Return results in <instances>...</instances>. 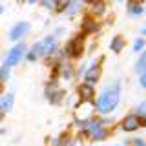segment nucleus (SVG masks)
<instances>
[{"mask_svg":"<svg viewBox=\"0 0 146 146\" xmlns=\"http://www.w3.org/2000/svg\"><path fill=\"white\" fill-rule=\"evenodd\" d=\"M57 2H58V0H46V2H44V6H46V7H51V6H55Z\"/></svg>","mask_w":146,"mask_h":146,"instance_id":"21","label":"nucleus"},{"mask_svg":"<svg viewBox=\"0 0 146 146\" xmlns=\"http://www.w3.org/2000/svg\"><path fill=\"white\" fill-rule=\"evenodd\" d=\"M27 53V46L24 40H18V42L13 46L11 49L6 53V58H4V64H7V66H17V64H20V60L26 57Z\"/></svg>","mask_w":146,"mask_h":146,"instance_id":"2","label":"nucleus"},{"mask_svg":"<svg viewBox=\"0 0 146 146\" xmlns=\"http://www.w3.org/2000/svg\"><path fill=\"white\" fill-rule=\"evenodd\" d=\"M100 73H102V60H99L97 64L90 66L88 70L84 71V80L90 82V84H95V82H99V79H100Z\"/></svg>","mask_w":146,"mask_h":146,"instance_id":"7","label":"nucleus"},{"mask_svg":"<svg viewBox=\"0 0 146 146\" xmlns=\"http://www.w3.org/2000/svg\"><path fill=\"white\" fill-rule=\"evenodd\" d=\"M128 13L133 15V17L143 15V4H130V6H128Z\"/></svg>","mask_w":146,"mask_h":146,"instance_id":"17","label":"nucleus"},{"mask_svg":"<svg viewBox=\"0 0 146 146\" xmlns=\"http://www.w3.org/2000/svg\"><path fill=\"white\" fill-rule=\"evenodd\" d=\"M2 84H4V82H2V80H0V90H2Z\"/></svg>","mask_w":146,"mask_h":146,"instance_id":"26","label":"nucleus"},{"mask_svg":"<svg viewBox=\"0 0 146 146\" xmlns=\"http://www.w3.org/2000/svg\"><path fill=\"white\" fill-rule=\"evenodd\" d=\"M119 100H121V84L117 82L113 86H108L99 95L97 102H95V110L99 113H102V115H108V113H111L119 106Z\"/></svg>","mask_w":146,"mask_h":146,"instance_id":"1","label":"nucleus"},{"mask_svg":"<svg viewBox=\"0 0 146 146\" xmlns=\"http://www.w3.org/2000/svg\"><path fill=\"white\" fill-rule=\"evenodd\" d=\"M82 27H84L86 33H95V31H97V27H99V24L93 20V18H86L84 24H82Z\"/></svg>","mask_w":146,"mask_h":146,"instance_id":"12","label":"nucleus"},{"mask_svg":"<svg viewBox=\"0 0 146 146\" xmlns=\"http://www.w3.org/2000/svg\"><path fill=\"white\" fill-rule=\"evenodd\" d=\"M71 2H73V0H58V2L55 4V11H57V13H64L68 7H70Z\"/></svg>","mask_w":146,"mask_h":146,"instance_id":"14","label":"nucleus"},{"mask_svg":"<svg viewBox=\"0 0 146 146\" xmlns=\"http://www.w3.org/2000/svg\"><path fill=\"white\" fill-rule=\"evenodd\" d=\"M124 44H126L124 36H122V35H117V36H113V38H111V44H110V48H111L113 53H121L122 49H124Z\"/></svg>","mask_w":146,"mask_h":146,"instance_id":"11","label":"nucleus"},{"mask_svg":"<svg viewBox=\"0 0 146 146\" xmlns=\"http://www.w3.org/2000/svg\"><path fill=\"white\" fill-rule=\"evenodd\" d=\"M104 9H106V6H104L102 0H95L93 6H91V15H102Z\"/></svg>","mask_w":146,"mask_h":146,"instance_id":"13","label":"nucleus"},{"mask_svg":"<svg viewBox=\"0 0 146 146\" xmlns=\"http://www.w3.org/2000/svg\"><path fill=\"white\" fill-rule=\"evenodd\" d=\"M13 104H15V95L13 93H2L0 95V111L2 113L11 111Z\"/></svg>","mask_w":146,"mask_h":146,"instance_id":"10","label":"nucleus"},{"mask_svg":"<svg viewBox=\"0 0 146 146\" xmlns=\"http://www.w3.org/2000/svg\"><path fill=\"white\" fill-rule=\"evenodd\" d=\"M77 93H79V99L80 100H91V99H93V95H95V88H93V84H90V82L84 80V84L79 86Z\"/></svg>","mask_w":146,"mask_h":146,"instance_id":"9","label":"nucleus"},{"mask_svg":"<svg viewBox=\"0 0 146 146\" xmlns=\"http://www.w3.org/2000/svg\"><path fill=\"white\" fill-rule=\"evenodd\" d=\"M46 97H48V100H49V102H53V104H58L62 100L64 90L58 88L57 80H49L48 84H46Z\"/></svg>","mask_w":146,"mask_h":146,"instance_id":"5","label":"nucleus"},{"mask_svg":"<svg viewBox=\"0 0 146 146\" xmlns=\"http://www.w3.org/2000/svg\"><path fill=\"white\" fill-rule=\"evenodd\" d=\"M144 46H146L144 38H137V40H135V44H133V51H143Z\"/></svg>","mask_w":146,"mask_h":146,"instance_id":"18","label":"nucleus"},{"mask_svg":"<svg viewBox=\"0 0 146 146\" xmlns=\"http://www.w3.org/2000/svg\"><path fill=\"white\" fill-rule=\"evenodd\" d=\"M2 11H4V7H2V4H0V15H2Z\"/></svg>","mask_w":146,"mask_h":146,"instance_id":"24","label":"nucleus"},{"mask_svg":"<svg viewBox=\"0 0 146 146\" xmlns=\"http://www.w3.org/2000/svg\"><path fill=\"white\" fill-rule=\"evenodd\" d=\"M143 35H144V36H146V26H144V29H143Z\"/></svg>","mask_w":146,"mask_h":146,"instance_id":"25","label":"nucleus"},{"mask_svg":"<svg viewBox=\"0 0 146 146\" xmlns=\"http://www.w3.org/2000/svg\"><path fill=\"white\" fill-rule=\"evenodd\" d=\"M29 29H31L29 22H17V24L9 29L7 36H9V40H13V42H18V40H22L27 33H29Z\"/></svg>","mask_w":146,"mask_h":146,"instance_id":"3","label":"nucleus"},{"mask_svg":"<svg viewBox=\"0 0 146 146\" xmlns=\"http://www.w3.org/2000/svg\"><path fill=\"white\" fill-rule=\"evenodd\" d=\"M122 130L124 131H135L141 128V115L139 113H130V115H126L124 119H122L121 122Z\"/></svg>","mask_w":146,"mask_h":146,"instance_id":"6","label":"nucleus"},{"mask_svg":"<svg viewBox=\"0 0 146 146\" xmlns=\"http://www.w3.org/2000/svg\"><path fill=\"white\" fill-rule=\"evenodd\" d=\"M62 79H71V70L70 68H64L62 70Z\"/></svg>","mask_w":146,"mask_h":146,"instance_id":"20","label":"nucleus"},{"mask_svg":"<svg viewBox=\"0 0 146 146\" xmlns=\"http://www.w3.org/2000/svg\"><path fill=\"white\" fill-rule=\"evenodd\" d=\"M4 115H6V113H2V111H0V122H2V119H4Z\"/></svg>","mask_w":146,"mask_h":146,"instance_id":"23","label":"nucleus"},{"mask_svg":"<svg viewBox=\"0 0 146 146\" xmlns=\"http://www.w3.org/2000/svg\"><path fill=\"white\" fill-rule=\"evenodd\" d=\"M58 46H57V36L55 35H48L44 38V57H53L57 53Z\"/></svg>","mask_w":146,"mask_h":146,"instance_id":"8","label":"nucleus"},{"mask_svg":"<svg viewBox=\"0 0 146 146\" xmlns=\"http://www.w3.org/2000/svg\"><path fill=\"white\" fill-rule=\"evenodd\" d=\"M146 68V49H143V53H141V57H139V60H137V64H135V70H137V73H141Z\"/></svg>","mask_w":146,"mask_h":146,"instance_id":"15","label":"nucleus"},{"mask_svg":"<svg viewBox=\"0 0 146 146\" xmlns=\"http://www.w3.org/2000/svg\"><path fill=\"white\" fill-rule=\"evenodd\" d=\"M82 51H84V35H77L75 38L70 40V44L66 46V53L73 58H79Z\"/></svg>","mask_w":146,"mask_h":146,"instance_id":"4","label":"nucleus"},{"mask_svg":"<svg viewBox=\"0 0 146 146\" xmlns=\"http://www.w3.org/2000/svg\"><path fill=\"white\" fill-rule=\"evenodd\" d=\"M9 73H11V66L2 64V68H0V80H2V82H7L9 80Z\"/></svg>","mask_w":146,"mask_h":146,"instance_id":"16","label":"nucleus"},{"mask_svg":"<svg viewBox=\"0 0 146 146\" xmlns=\"http://www.w3.org/2000/svg\"><path fill=\"white\" fill-rule=\"evenodd\" d=\"M144 2H146V0H144Z\"/></svg>","mask_w":146,"mask_h":146,"instance_id":"28","label":"nucleus"},{"mask_svg":"<svg viewBox=\"0 0 146 146\" xmlns=\"http://www.w3.org/2000/svg\"><path fill=\"white\" fill-rule=\"evenodd\" d=\"M139 84H141V88L146 90V68L139 73Z\"/></svg>","mask_w":146,"mask_h":146,"instance_id":"19","label":"nucleus"},{"mask_svg":"<svg viewBox=\"0 0 146 146\" xmlns=\"http://www.w3.org/2000/svg\"><path fill=\"white\" fill-rule=\"evenodd\" d=\"M119 2H121V0H119Z\"/></svg>","mask_w":146,"mask_h":146,"instance_id":"27","label":"nucleus"},{"mask_svg":"<svg viewBox=\"0 0 146 146\" xmlns=\"http://www.w3.org/2000/svg\"><path fill=\"white\" fill-rule=\"evenodd\" d=\"M133 144H135V146H144V141H141V139H133Z\"/></svg>","mask_w":146,"mask_h":146,"instance_id":"22","label":"nucleus"}]
</instances>
